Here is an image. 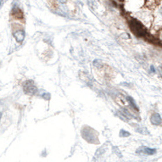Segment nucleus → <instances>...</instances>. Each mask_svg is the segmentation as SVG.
<instances>
[{
  "label": "nucleus",
  "mask_w": 162,
  "mask_h": 162,
  "mask_svg": "<svg viewBox=\"0 0 162 162\" xmlns=\"http://www.w3.org/2000/svg\"><path fill=\"white\" fill-rule=\"evenodd\" d=\"M143 152L146 153L147 154H155V149H149V148H145Z\"/></svg>",
  "instance_id": "2"
},
{
  "label": "nucleus",
  "mask_w": 162,
  "mask_h": 162,
  "mask_svg": "<svg viewBox=\"0 0 162 162\" xmlns=\"http://www.w3.org/2000/svg\"><path fill=\"white\" fill-rule=\"evenodd\" d=\"M151 71H152V72H154V71H155V70H154V67H151Z\"/></svg>",
  "instance_id": "3"
},
{
  "label": "nucleus",
  "mask_w": 162,
  "mask_h": 162,
  "mask_svg": "<svg viewBox=\"0 0 162 162\" xmlns=\"http://www.w3.org/2000/svg\"><path fill=\"white\" fill-rule=\"evenodd\" d=\"M60 2H63V3H64V2H65V0H60Z\"/></svg>",
  "instance_id": "4"
},
{
  "label": "nucleus",
  "mask_w": 162,
  "mask_h": 162,
  "mask_svg": "<svg viewBox=\"0 0 162 162\" xmlns=\"http://www.w3.org/2000/svg\"><path fill=\"white\" fill-rule=\"evenodd\" d=\"M1 116H2V115H1V113H0V119H1Z\"/></svg>",
  "instance_id": "5"
},
{
  "label": "nucleus",
  "mask_w": 162,
  "mask_h": 162,
  "mask_svg": "<svg viewBox=\"0 0 162 162\" xmlns=\"http://www.w3.org/2000/svg\"><path fill=\"white\" fill-rule=\"evenodd\" d=\"M20 31H18V32H16V33H15V34L14 35V36L15 37L16 40L18 41V42H21V41L23 40V38H24V33H23L22 35H20Z\"/></svg>",
  "instance_id": "1"
}]
</instances>
